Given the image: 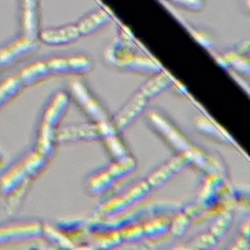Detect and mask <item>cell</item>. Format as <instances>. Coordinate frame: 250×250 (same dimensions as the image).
Here are the masks:
<instances>
[{
	"label": "cell",
	"mask_w": 250,
	"mask_h": 250,
	"mask_svg": "<svg viewBox=\"0 0 250 250\" xmlns=\"http://www.w3.org/2000/svg\"><path fill=\"white\" fill-rule=\"evenodd\" d=\"M172 84V79L164 72L159 71L155 73L153 77L147 80L139 90V92L144 95L147 100L156 96L164 89Z\"/></svg>",
	"instance_id": "e0dca14e"
},
{
	"label": "cell",
	"mask_w": 250,
	"mask_h": 250,
	"mask_svg": "<svg viewBox=\"0 0 250 250\" xmlns=\"http://www.w3.org/2000/svg\"><path fill=\"white\" fill-rule=\"evenodd\" d=\"M135 166V160L131 156H129L123 160H114V162L108 165L106 168L111 174V176L115 180H118L131 173L134 170Z\"/></svg>",
	"instance_id": "ffe728a7"
},
{
	"label": "cell",
	"mask_w": 250,
	"mask_h": 250,
	"mask_svg": "<svg viewBox=\"0 0 250 250\" xmlns=\"http://www.w3.org/2000/svg\"><path fill=\"white\" fill-rule=\"evenodd\" d=\"M39 48L38 40L21 36L0 48V73L17 62L35 53Z\"/></svg>",
	"instance_id": "8992f818"
},
{
	"label": "cell",
	"mask_w": 250,
	"mask_h": 250,
	"mask_svg": "<svg viewBox=\"0 0 250 250\" xmlns=\"http://www.w3.org/2000/svg\"><path fill=\"white\" fill-rule=\"evenodd\" d=\"M189 225V214L185 211L179 214L170 224V230L175 235H183Z\"/></svg>",
	"instance_id": "d4e9b609"
},
{
	"label": "cell",
	"mask_w": 250,
	"mask_h": 250,
	"mask_svg": "<svg viewBox=\"0 0 250 250\" xmlns=\"http://www.w3.org/2000/svg\"><path fill=\"white\" fill-rule=\"evenodd\" d=\"M105 57L110 63L125 70L153 74L161 71V67L157 62L136 52L126 37H121L114 42Z\"/></svg>",
	"instance_id": "3957f363"
},
{
	"label": "cell",
	"mask_w": 250,
	"mask_h": 250,
	"mask_svg": "<svg viewBox=\"0 0 250 250\" xmlns=\"http://www.w3.org/2000/svg\"><path fill=\"white\" fill-rule=\"evenodd\" d=\"M48 159L37 150L25 154L0 177V193L7 197V213H15L22 202L30 183L45 169Z\"/></svg>",
	"instance_id": "6da1fadb"
},
{
	"label": "cell",
	"mask_w": 250,
	"mask_h": 250,
	"mask_svg": "<svg viewBox=\"0 0 250 250\" xmlns=\"http://www.w3.org/2000/svg\"><path fill=\"white\" fill-rule=\"evenodd\" d=\"M70 91L75 102L80 105L82 110L95 121V123L98 124L109 120L104 108L92 96L81 81L73 80L70 83Z\"/></svg>",
	"instance_id": "52a82bcc"
},
{
	"label": "cell",
	"mask_w": 250,
	"mask_h": 250,
	"mask_svg": "<svg viewBox=\"0 0 250 250\" xmlns=\"http://www.w3.org/2000/svg\"><path fill=\"white\" fill-rule=\"evenodd\" d=\"M52 76L47 61H38L23 67L18 74L14 75L18 84L23 90L24 87L32 86Z\"/></svg>",
	"instance_id": "5bb4252c"
},
{
	"label": "cell",
	"mask_w": 250,
	"mask_h": 250,
	"mask_svg": "<svg viewBox=\"0 0 250 250\" xmlns=\"http://www.w3.org/2000/svg\"><path fill=\"white\" fill-rule=\"evenodd\" d=\"M151 189L152 188L146 180L140 181L123 192L110 198L101 208V214L104 217H115L146 198Z\"/></svg>",
	"instance_id": "277c9868"
},
{
	"label": "cell",
	"mask_w": 250,
	"mask_h": 250,
	"mask_svg": "<svg viewBox=\"0 0 250 250\" xmlns=\"http://www.w3.org/2000/svg\"><path fill=\"white\" fill-rule=\"evenodd\" d=\"M68 104L69 98L66 93L60 91L54 94L42 113L39 127L57 131L58 126L67 109Z\"/></svg>",
	"instance_id": "ba28073f"
},
{
	"label": "cell",
	"mask_w": 250,
	"mask_h": 250,
	"mask_svg": "<svg viewBox=\"0 0 250 250\" xmlns=\"http://www.w3.org/2000/svg\"><path fill=\"white\" fill-rule=\"evenodd\" d=\"M115 179L111 176L107 168H103L94 172L87 181V188L93 195L105 193L114 184Z\"/></svg>",
	"instance_id": "2e32d148"
},
{
	"label": "cell",
	"mask_w": 250,
	"mask_h": 250,
	"mask_svg": "<svg viewBox=\"0 0 250 250\" xmlns=\"http://www.w3.org/2000/svg\"><path fill=\"white\" fill-rule=\"evenodd\" d=\"M5 162H6V154H5V152L0 148V167H2Z\"/></svg>",
	"instance_id": "83f0119b"
},
{
	"label": "cell",
	"mask_w": 250,
	"mask_h": 250,
	"mask_svg": "<svg viewBox=\"0 0 250 250\" xmlns=\"http://www.w3.org/2000/svg\"><path fill=\"white\" fill-rule=\"evenodd\" d=\"M146 103L147 99L138 91L115 114L111 120L112 125L118 132L125 129L143 111Z\"/></svg>",
	"instance_id": "7c38bea8"
},
{
	"label": "cell",
	"mask_w": 250,
	"mask_h": 250,
	"mask_svg": "<svg viewBox=\"0 0 250 250\" xmlns=\"http://www.w3.org/2000/svg\"><path fill=\"white\" fill-rule=\"evenodd\" d=\"M143 226L145 237L158 238L170 230V222L165 218H155Z\"/></svg>",
	"instance_id": "ac0fdd59"
},
{
	"label": "cell",
	"mask_w": 250,
	"mask_h": 250,
	"mask_svg": "<svg viewBox=\"0 0 250 250\" xmlns=\"http://www.w3.org/2000/svg\"><path fill=\"white\" fill-rule=\"evenodd\" d=\"M101 138L97 123L70 125L57 129L56 139L59 142H70L79 140H96Z\"/></svg>",
	"instance_id": "4fadbf2b"
},
{
	"label": "cell",
	"mask_w": 250,
	"mask_h": 250,
	"mask_svg": "<svg viewBox=\"0 0 250 250\" xmlns=\"http://www.w3.org/2000/svg\"><path fill=\"white\" fill-rule=\"evenodd\" d=\"M42 236H45L49 241L59 244L62 247H70L71 241L68 240L65 236L62 235V232L57 230L55 228L50 226H43V233Z\"/></svg>",
	"instance_id": "cb8c5ba5"
},
{
	"label": "cell",
	"mask_w": 250,
	"mask_h": 250,
	"mask_svg": "<svg viewBox=\"0 0 250 250\" xmlns=\"http://www.w3.org/2000/svg\"><path fill=\"white\" fill-rule=\"evenodd\" d=\"M80 37L81 34L76 23H67L64 25L40 30L38 39L47 45L62 46L70 44Z\"/></svg>",
	"instance_id": "30bf717a"
},
{
	"label": "cell",
	"mask_w": 250,
	"mask_h": 250,
	"mask_svg": "<svg viewBox=\"0 0 250 250\" xmlns=\"http://www.w3.org/2000/svg\"><path fill=\"white\" fill-rule=\"evenodd\" d=\"M22 36L38 40L40 33V0H20Z\"/></svg>",
	"instance_id": "9c48e42d"
},
{
	"label": "cell",
	"mask_w": 250,
	"mask_h": 250,
	"mask_svg": "<svg viewBox=\"0 0 250 250\" xmlns=\"http://www.w3.org/2000/svg\"><path fill=\"white\" fill-rule=\"evenodd\" d=\"M188 164H190V161L186 156L179 154L152 171L149 176H147L146 181L152 188L160 187Z\"/></svg>",
	"instance_id": "8fae6325"
},
{
	"label": "cell",
	"mask_w": 250,
	"mask_h": 250,
	"mask_svg": "<svg viewBox=\"0 0 250 250\" xmlns=\"http://www.w3.org/2000/svg\"><path fill=\"white\" fill-rule=\"evenodd\" d=\"M52 75H62L70 73L66 57H53L47 60Z\"/></svg>",
	"instance_id": "603a6c76"
},
{
	"label": "cell",
	"mask_w": 250,
	"mask_h": 250,
	"mask_svg": "<svg viewBox=\"0 0 250 250\" xmlns=\"http://www.w3.org/2000/svg\"><path fill=\"white\" fill-rule=\"evenodd\" d=\"M110 15L104 9L99 8L87 13L77 22L76 25L79 29L81 36L92 34L110 21Z\"/></svg>",
	"instance_id": "9a60e30c"
},
{
	"label": "cell",
	"mask_w": 250,
	"mask_h": 250,
	"mask_svg": "<svg viewBox=\"0 0 250 250\" xmlns=\"http://www.w3.org/2000/svg\"><path fill=\"white\" fill-rule=\"evenodd\" d=\"M224 61L227 65H231L236 70H240V71L246 72V73H248V71H249L248 58H245L242 54H240L236 51L226 54Z\"/></svg>",
	"instance_id": "44dd1931"
},
{
	"label": "cell",
	"mask_w": 250,
	"mask_h": 250,
	"mask_svg": "<svg viewBox=\"0 0 250 250\" xmlns=\"http://www.w3.org/2000/svg\"><path fill=\"white\" fill-rule=\"evenodd\" d=\"M232 222V215L230 213H225L223 214L213 225L211 229V233L218 239L225 235V233L228 231L229 226Z\"/></svg>",
	"instance_id": "7402d4cb"
},
{
	"label": "cell",
	"mask_w": 250,
	"mask_h": 250,
	"mask_svg": "<svg viewBox=\"0 0 250 250\" xmlns=\"http://www.w3.org/2000/svg\"><path fill=\"white\" fill-rule=\"evenodd\" d=\"M67 58L70 73L73 74H85L92 70V61L84 55H72Z\"/></svg>",
	"instance_id": "d6986e66"
},
{
	"label": "cell",
	"mask_w": 250,
	"mask_h": 250,
	"mask_svg": "<svg viewBox=\"0 0 250 250\" xmlns=\"http://www.w3.org/2000/svg\"><path fill=\"white\" fill-rule=\"evenodd\" d=\"M177 8H181L187 11L199 12L203 10L205 6L204 0H165Z\"/></svg>",
	"instance_id": "484cf974"
},
{
	"label": "cell",
	"mask_w": 250,
	"mask_h": 250,
	"mask_svg": "<svg viewBox=\"0 0 250 250\" xmlns=\"http://www.w3.org/2000/svg\"><path fill=\"white\" fill-rule=\"evenodd\" d=\"M149 122L155 131L177 151L186 156L190 163L196 164L202 170L207 172L212 169L210 161L205 153L193 146L181 131H179L165 116L157 111H151L148 115Z\"/></svg>",
	"instance_id": "7a4b0ae2"
},
{
	"label": "cell",
	"mask_w": 250,
	"mask_h": 250,
	"mask_svg": "<svg viewBox=\"0 0 250 250\" xmlns=\"http://www.w3.org/2000/svg\"><path fill=\"white\" fill-rule=\"evenodd\" d=\"M216 241H217V238L212 233H206V234L199 235L191 243L193 244V247H196V248H208V247H212L216 243Z\"/></svg>",
	"instance_id": "4316f807"
},
{
	"label": "cell",
	"mask_w": 250,
	"mask_h": 250,
	"mask_svg": "<svg viewBox=\"0 0 250 250\" xmlns=\"http://www.w3.org/2000/svg\"><path fill=\"white\" fill-rule=\"evenodd\" d=\"M43 225L35 220H21L0 225V245L24 242L42 236Z\"/></svg>",
	"instance_id": "5b68a950"
}]
</instances>
